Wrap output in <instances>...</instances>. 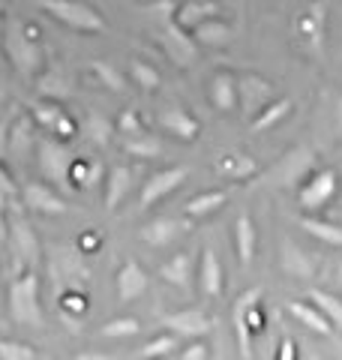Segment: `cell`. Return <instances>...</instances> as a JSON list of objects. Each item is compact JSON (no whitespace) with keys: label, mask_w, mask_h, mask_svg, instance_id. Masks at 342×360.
I'll return each mask as SVG.
<instances>
[{"label":"cell","mask_w":342,"mask_h":360,"mask_svg":"<svg viewBox=\"0 0 342 360\" xmlns=\"http://www.w3.org/2000/svg\"><path fill=\"white\" fill-rule=\"evenodd\" d=\"M0 49H4L9 66H13L18 75L37 78L42 72L45 54H42V45H39V30L21 15L4 18V39H0Z\"/></svg>","instance_id":"obj_1"},{"label":"cell","mask_w":342,"mask_h":360,"mask_svg":"<svg viewBox=\"0 0 342 360\" xmlns=\"http://www.w3.org/2000/svg\"><path fill=\"white\" fill-rule=\"evenodd\" d=\"M9 319L21 328H45V315L39 307V276L37 270H21L9 283Z\"/></svg>","instance_id":"obj_2"},{"label":"cell","mask_w":342,"mask_h":360,"mask_svg":"<svg viewBox=\"0 0 342 360\" xmlns=\"http://www.w3.org/2000/svg\"><path fill=\"white\" fill-rule=\"evenodd\" d=\"M39 9L49 18L61 21L63 27L84 33V37H94V33H102L108 27L102 13L87 0H39Z\"/></svg>","instance_id":"obj_3"},{"label":"cell","mask_w":342,"mask_h":360,"mask_svg":"<svg viewBox=\"0 0 342 360\" xmlns=\"http://www.w3.org/2000/svg\"><path fill=\"white\" fill-rule=\"evenodd\" d=\"M37 162H39V174L42 180H49L51 186H63V189H72L70 184V168L75 156L63 148L57 139H37Z\"/></svg>","instance_id":"obj_4"},{"label":"cell","mask_w":342,"mask_h":360,"mask_svg":"<svg viewBox=\"0 0 342 360\" xmlns=\"http://www.w3.org/2000/svg\"><path fill=\"white\" fill-rule=\"evenodd\" d=\"M265 295V288L255 285L241 295V300L234 303L232 319H234V330H237V342H241V354L249 357L253 354V333L261 328V312H258V300Z\"/></svg>","instance_id":"obj_5"},{"label":"cell","mask_w":342,"mask_h":360,"mask_svg":"<svg viewBox=\"0 0 342 360\" xmlns=\"http://www.w3.org/2000/svg\"><path fill=\"white\" fill-rule=\"evenodd\" d=\"M6 229H9V243H13V252L18 258V267L21 270H37L42 252H39V240H37V234H33L30 222L21 217L18 210L9 207V213H6Z\"/></svg>","instance_id":"obj_6"},{"label":"cell","mask_w":342,"mask_h":360,"mask_svg":"<svg viewBox=\"0 0 342 360\" xmlns=\"http://www.w3.org/2000/svg\"><path fill=\"white\" fill-rule=\"evenodd\" d=\"M189 177V168L186 165H171V168H163V172H156L144 180L141 186V195H139V207L147 210L153 207L156 201H163L165 195H171L177 186H184V180Z\"/></svg>","instance_id":"obj_7"},{"label":"cell","mask_w":342,"mask_h":360,"mask_svg":"<svg viewBox=\"0 0 342 360\" xmlns=\"http://www.w3.org/2000/svg\"><path fill=\"white\" fill-rule=\"evenodd\" d=\"M159 39H163L168 58L175 60V63L189 66L192 60H196V51H198L196 39L189 37V30H184V27L177 25L171 13H163V30H159Z\"/></svg>","instance_id":"obj_8"},{"label":"cell","mask_w":342,"mask_h":360,"mask_svg":"<svg viewBox=\"0 0 342 360\" xmlns=\"http://www.w3.org/2000/svg\"><path fill=\"white\" fill-rule=\"evenodd\" d=\"M21 201H25L27 210L49 213V217H61V213L70 210L63 195L57 193L49 180H27V184L21 186Z\"/></svg>","instance_id":"obj_9"},{"label":"cell","mask_w":342,"mask_h":360,"mask_svg":"<svg viewBox=\"0 0 342 360\" xmlns=\"http://www.w3.org/2000/svg\"><path fill=\"white\" fill-rule=\"evenodd\" d=\"M273 96L277 94H273L267 78H261V75H241L237 78V108H243L246 120H253Z\"/></svg>","instance_id":"obj_10"},{"label":"cell","mask_w":342,"mask_h":360,"mask_svg":"<svg viewBox=\"0 0 342 360\" xmlns=\"http://www.w3.org/2000/svg\"><path fill=\"white\" fill-rule=\"evenodd\" d=\"M334 195H336V172L334 168H324V172L306 177V184L298 193L303 210H322L324 205H330Z\"/></svg>","instance_id":"obj_11"},{"label":"cell","mask_w":342,"mask_h":360,"mask_svg":"<svg viewBox=\"0 0 342 360\" xmlns=\"http://www.w3.org/2000/svg\"><path fill=\"white\" fill-rule=\"evenodd\" d=\"M159 127H163L168 135L180 139V141H196L198 132H201L196 115H189L184 105H168V108H163V115H159Z\"/></svg>","instance_id":"obj_12"},{"label":"cell","mask_w":342,"mask_h":360,"mask_svg":"<svg viewBox=\"0 0 342 360\" xmlns=\"http://www.w3.org/2000/svg\"><path fill=\"white\" fill-rule=\"evenodd\" d=\"M198 291L204 297H222L225 291V274H222V262L216 250H204L201 262H198Z\"/></svg>","instance_id":"obj_13"},{"label":"cell","mask_w":342,"mask_h":360,"mask_svg":"<svg viewBox=\"0 0 342 360\" xmlns=\"http://www.w3.org/2000/svg\"><path fill=\"white\" fill-rule=\"evenodd\" d=\"M310 168H312V150L310 148H298V150L285 153L279 160V165L273 168V174H270V184L289 186V184H294V180H300Z\"/></svg>","instance_id":"obj_14"},{"label":"cell","mask_w":342,"mask_h":360,"mask_svg":"<svg viewBox=\"0 0 342 360\" xmlns=\"http://www.w3.org/2000/svg\"><path fill=\"white\" fill-rule=\"evenodd\" d=\"M163 324H165V330H175L177 336H204L210 330V319L198 307L168 312V315H163Z\"/></svg>","instance_id":"obj_15"},{"label":"cell","mask_w":342,"mask_h":360,"mask_svg":"<svg viewBox=\"0 0 342 360\" xmlns=\"http://www.w3.org/2000/svg\"><path fill=\"white\" fill-rule=\"evenodd\" d=\"M147 291V274L139 262H123L118 270V297L120 303L139 300Z\"/></svg>","instance_id":"obj_16"},{"label":"cell","mask_w":342,"mask_h":360,"mask_svg":"<svg viewBox=\"0 0 342 360\" xmlns=\"http://www.w3.org/2000/svg\"><path fill=\"white\" fill-rule=\"evenodd\" d=\"M33 148H37V132H33V123L25 117L6 132V153L15 156V162H27Z\"/></svg>","instance_id":"obj_17"},{"label":"cell","mask_w":342,"mask_h":360,"mask_svg":"<svg viewBox=\"0 0 342 360\" xmlns=\"http://www.w3.org/2000/svg\"><path fill=\"white\" fill-rule=\"evenodd\" d=\"M189 37L196 39L198 49H201V45H204V49H222V45H228V39H232V27H228L222 18L210 15V18H204L201 25L192 27Z\"/></svg>","instance_id":"obj_18"},{"label":"cell","mask_w":342,"mask_h":360,"mask_svg":"<svg viewBox=\"0 0 342 360\" xmlns=\"http://www.w3.org/2000/svg\"><path fill=\"white\" fill-rule=\"evenodd\" d=\"M184 231H189V222L186 219H156V222H151L141 231V238L151 243V246H156V250H165V246L175 243Z\"/></svg>","instance_id":"obj_19"},{"label":"cell","mask_w":342,"mask_h":360,"mask_svg":"<svg viewBox=\"0 0 342 360\" xmlns=\"http://www.w3.org/2000/svg\"><path fill=\"white\" fill-rule=\"evenodd\" d=\"M210 103L216 111H222V115H228V111L237 108V75L232 72H216L210 78Z\"/></svg>","instance_id":"obj_20"},{"label":"cell","mask_w":342,"mask_h":360,"mask_svg":"<svg viewBox=\"0 0 342 360\" xmlns=\"http://www.w3.org/2000/svg\"><path fill=\"white\" fill-rule=\"evenodd\" d=\"M282 274L285 276H294V279H312V274H315V264H312V258L306 255V252H300V246L294 243V240H289L285 238L282 240Z\"/></svg>","instance_id":"obj_21"},{"label":"cell","mask_w":342,"mask_h":360,"mask_svg":"<svg viewBox=\"0 0 342 360\" xmlns=\"http://www.w3.org/2000/svg\"><path fill=\"white\" fill-rule=\"evenodd\" d=\"M51 274L63 276L70 285H78L82 279H87V267L82 262L78 250H54L51 255Z\"/></svg>","instance_id":"obj_22"},{"label":"cell","mask_w":342,"mask_h":360,"mask_svg":"<svg viewBox=\"0 0 342 360\" xmlns=\"http://www.w3.org/2000/svg\"><path fill=\"white\" fill-rule=\"evenodd\" d=\"M289 312L298 319L303 328H310L312 333H322V336H334V324H330L327 315L312 307V303H306V300H291L289 303Z\"/></svg>","instance_id":"obj_23"},{"label":"cell","mask_w":342,"mask_h":360,"mask_svg":"<svg viewBox=\"0 0 342 360\" xmlns=\"http://www.w3.org/2000/svg\"><path fill=\"white\" fill-rule=\"evenodd\" d=\"M129 189H132V168L114 165L106 174V210H118Z\"/></svg>","instance_id":"obj_24"},{"label":"cell","mask_w":342,"mask_h":360,"mask_svg":"<svg viewBox=\"0 0 342 360\" xmlns=\"http://www.w3.org/2000/svg\"><path fill=\"white\" fill-rule=\"evenodd\" d=\"M234 246H237V262L243 267L253 264L255 250H258V234H255V222L249 217H241L234 222Z\"/></svg>","instance_id":"obj_25"},{"label":"cell","mask_w":342,"mask_h":360,"mask_svg":"<svg viewBox=\"0 0 342 360\" xmlns=\"http://www.w3.org/2000/svg\"><path fill=\"white\" fill-rule=\"evenodd\" d=\"M159 276H163L168 285H175V288H189V283H192V258L186 252L171 255L168 262L159 264Z\"/></svg>","instance_id":"obj_26"},{"label":"cell","mask_w":342,"mask_h":360,"mask_svg":"<svg viewBox=\"0 0 342 360\" xmlns=\"http://www.w3.org/2000/svg\"><path fill=\"white\" fill-rule=\"evenodd\" d=\"M291 105H294V103H291L289 96H279V99L273 96L270 103L261 108L253 120H249V123H253V132H267V129H273L279 120H285V117L291 115Z\"/></svg>","instance_id":"obj_27"},{"label":"cell","mask_w":342,"mask_h":360,"mask_svg":"<svg viewBox=\"0 0 342 360\" xmlns=\"http://www.w3.org/2000/svg\"><path fill=\"white\" fill-rule=\"evenodd\" d=\"M216 172H220L222 177H228V180H246V177H253L258 168L253 162V156L232 150V153H222L220 156V162H216Z\"/></svg>","instance_id":"obj_28"},{"label":"cell","mask_w":342,"mask_h":360,"mask_svg":"<svg viewBox=\"0 0 342 360\" xmlns=\"http://www.w3.org/2000/svg\"><path fill=\"white\" fill-rule=\"evenodd\" d=\"M228 201V193L225 189H210V193H201L196 198L186 201V217L189 219H201V217H210V213H216L222 205Z\"/></svg>","instance_id":"obj_29"},{"label":"cell","mask_w":342,"mask_h":360,"mask_svg":"<svg viewBox=\"0 0 342 360\" xmlns=\"http://www.w3.org/2000/svg\"><path fill=\"white\" fill-rule=\"evenodd\" d=\"M102 177H106V168H102V162H84V160H72V168H70V184L72 189L78 186H96L102 184Z\"/></svg>","instance_id":"obj_30"},{"label":"cell","mask_w":342,"mask_h":360,"mask_svg":"<svg viewBox=\"0 0 342 360\" xmlns=\"http://www.w3.org/2000/svg\"><path fill=\"white\" fill-rule=\"evenodd\" d=\"M15 198H18V186H15V177L13 172L4 165V160H0V234L6 231V213L9 207L15 205Z\"/></svg>","instance_id":"obj_31"},{"label":"cell","mask_w":342,"mask_h":360,"mask_svg":"<svg viewBox=\"0 0 342 360\" xmlns=\"http://www.w3.org/2000/svg\"><path fill=\"white\" fill-rule=\"evenodd\" d=\"M123 150L132 153V156H139V160H153V156L163 153V144H159L153 135H147V132H135V135H127Z\"/></svg>","instance_id":"obj_32"},{"label":"cell","mask_w":342,"mask_h":360,"mask_svg":"<svg viewBox=\"0 0 342 360\" xmlns=\"http://www.w3.org/2000/svg\"><path fill=\"white\" fill-rule=\"evenodd\" d=\"M90 75H94L102 87H108L111 94H123V90H127V82H123V75L118 72V66H111L108 60H94L90 63Z\"/></svg>","instance_id":"obj_33"},{"label":"cell","mask_w":342,"mask_h":360,"mask_svg":"<svg viewBox=\"0 0 342 360\" xmlns=\"http://www.w3.org/2000/svg\"><path fill=\"white\" fill-rule=\"evenodd\" d=\"M129 78H132V84H139L141 90H147V94H153V90H159V84H163L159 70L151 66L147 60H132L129 63Z\"/></svg>","instance_id":"obj_34"},{"label":"cell","mask_w":342,"mask_h":360,"mask_svg":"<svg viewBox=\"0 0 342 360\" xmlns=\"http://www.w3.org/2000/svg\"><path fill=\"white\" fill-rule=\"evenodd\" d=\"M300 229H306V231L312 234V238L324 240V243H330V246H342V229H339V225H334V222L303 217V219H300Z\"/></svg>","instance_id":"obj_35"},{"label":"cell","mask_w":342,"mask_h":360,"mask_svg":"<svg viewBox=\"0 0 342 360\" xmlns=\"http://www.w3.org/2000/svg\"><path fill=\"white\" fill-rule=\"evenodd\" d=\"M175 348H180V336H177L175 330H165V333H159L156 340L144 342L141 352H139V357H144V360H151V357H165V354H175Z\"/></svg>","instance_id":"obj_36"},{"label":"cell","mask_w":342,"mask_h":360,"mask_svg":"<svg viewBox=\"0 0 342 360\" xmlns=\"http://www.w3.org/2000/svg\"><path fill=\"white\" fill-rule=\"evenodd\" d=\"M111 132H114V123L108 117H102V115H87L84 117V135L94 144H99V148H106V144L111 141Z\"/></svg>","instance_id":"obj_37"},{"label":"cell","mask_w":342,"mask_h":360,"mask_svg":"<svg viewBox=\"0 0 342 360\" xmlns=\"http://www.w3.org/2000/svg\"><path fill=\"white\" fill-rule=\"evenodd\" d=\"M57 307L66 319H75V315H84L87 312V295H82L75 285H66L61 291V297H57Z\"/></svg>","instance_id":"obj_38"},{"label":"cell","mask_w":342,"mask_h":360,"mask_svg":"<svg viewBox=\"0 0 342 360\" xmlns=\"http://www.w3.org/2000/svg\"><path fill=\"white\" fill-rule=\"evenodd\" d=\"M39 94L45 99H54V103H61V99L70 94V84H66V78L61 72H45V75H39Z\"/></svg>","instance_id":"obj_39"},{"label":"cell","mask_w":342,"mask_h":360,"mask_svg":"<svg viewBox=\"0 0 342 360\" xmlns=\"http://www.w3.org/2000/svg\"><path fill=\"white\" fill-rule=\"evenodd\" d=\"M310 300H315V307L327 315L330 324L342 330V300H336L334 295H324V291H312Z\"/></svg>","instance_id":"obj_40"},{"label":"cell","mask_w":342,"mask_h":360,"mask_svg":"<svg viewBox=\"0 0 342 360\" xmlns=\"http://www.w3.org/2000/svg\"><path fill=\"white\" fill-rule=\"evenodd\" d=\"M139 330H141V324L135 321V319H114V321H108L99 333L108 336V340H123V336H135Z\"/></svg>","instance_id":"obj_41"},{"label":"cell","mask_w":342,"mask_h":360,"mask_svg":"<svg viewBox=\"0 0 342 360\" xmlns=\"http://www.w3.org/2000/svg\"><path fill=\"white\" fill-rule=\"evenodd\" d=\"M37 352L25 342H13V340H0V360H33Z\"/></svg>","instance_id":"obj_42"},{"label":"cell","mask_w":342,"mask_h":360,"mask_svg":"<svg viewBox=\"0 0 342 360\" xmlns=\"http://www.w3.org/2000/svg\"><path fill=\"white\" fill-rule=\"evenodd\" d=\"M118 132L123 135H135V132H144V123H141V115L135 108H123L120 117H118Z\"/></svg>","instance_id":"obj_43"},{"label":"cell","mask_w":342,"mask_h":360,"mask_svg":"<svg viewBox=\"0 0 342 360\" xmlns=\"http://www.w3.org/2000/svg\"><path fill=\"white\" fill-rule=\"evenodd\" d=\"M180 360H208L210 357V348L204 345V342H192V345H186V348H180Z\"/></svg>","instance_id":"obj_44"},{"label":"cell","mask_w":342,"mask_h":360,"mask_svg":"<svg viewBox=\"0 0 342 360\" xmlns=\"http://www.w3.org/2000/svg\"><path fill=\"white\" fill-rule=\"evenodd\" d=\"M99 246H102L99 234H82V238H78V252H96Z\"/></svg>","instance_id":"obj_45"},{"label":"cell","mask_w":342,"mask_h":360,"mask_svg":"<svg viewBox=\"0 0 342 360\" xmlns=\"http://www.w3.org/2000/svg\"><path fill=\"white\" fill-rule=\"evenodd\" d=\"M279 357H282V360H291V357H294V342L289 340V336L282 340V352H279Z\"/></svg>","instance_id":"obj_46"},{"label":"cell","mask_w":342,"mask_h":360,"mask_svg":"<svg viewBox=\"0 0 342 360\" xmlns=\"http://www.w3.org/2000/svg\"><path fill=\"white\" fill-rule=\"evenodd\" d=\"M4 150H6V127L0 123V160H4Z\"/></svg>","instance_id":"obj_47"},{"label":"cell","mask_w":342,"mask_h":360,"mask_svg":"<svg viewBox=\"0 0 342 360\" xmlns=\"http://www.w3.org/2000/svg\"><path fill=\"white\" fill-rule=\"evenodd\" d=\"M4 18L6 15H4V6H0V39H4ZM0 58H4V49H0Z\"/></svg>","instance_id":"obj_48"},{"label":"cell","mask_w":342,"mask_h":360,"mask_svg":"<svg viewBox=\"0 0 342 360\" xmlns=\"http://www.w3.org/2000/svg\"><path fill=\"white\" fill-rule=\"evenodd\" d=\"M339 279H342V264H339Z\"/></svg>","instance_id":"obj_49"}]
</instances>
